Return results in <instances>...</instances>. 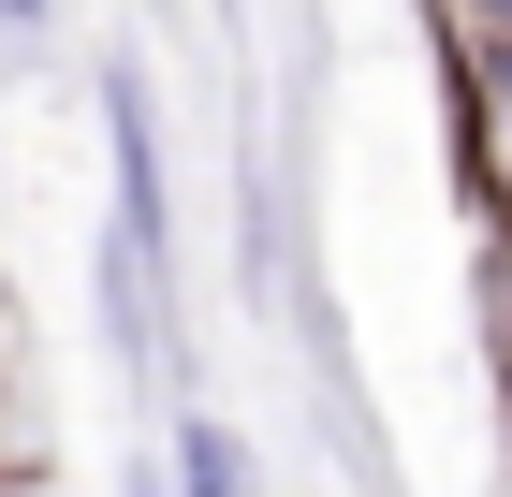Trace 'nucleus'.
<instances>
[{
    "label": "nucleus",
    "instance_id": "f257e3e1",
    "mask_svg": "<svg viewBox=\"0 0 512 497\" xmlns=\"http://www.w3.org/2000/svg\"><path fill=\"white\" fill-rule=\"evenodd\" d=\"M454 117H469L483 205H498V234H512V59H498V44H469V30H454Z\"/></svg>",
    "mask_w": 512,
    "mask_h": 497
},
{
    "label": "nucleus",
    "instance_id": "f03ea898",
    "mask_svg": "<svg viewBox=\"0 0 512 497\" xmlns=\"http://www.w3.org/2000/svg\"><path fill=\"white\" fill-rule=\"evenodd\" d=\"M176 483H191V497H249V454H235V424H220V410L176 424Z\"/></svg>",
    "mask_w": 512,
    "mask_h": 497
},
{
    "label": "nucleus",
    "instance_id": "7ed1b4c3",
    "mask_svg": "<svg viewBox=\"0 0 512 497\" xmlns=\"http://www.w3.org/2000/svg\"><path fill=\"white\" fill-rule=\"evenodd\" d=\"M454 30H469V44H498V59H512V0H454Z\"/></svg>",
    "mask_w": 512,
    "mask_h": 497
},
{
    "label": "nucleus",
    "instance_id": "20e7f679",
    "mask_svg": "<svg viewBox=\"0 0 512 497\" xmlns=\"http://www.w3.org/2000/svg\"><path fill=\"white\" fill-rule=\"evenodd\" d=\"M44 15H59V0H0V30H44Z\"/></svg>",
    "mask_w": 512,
    "mask_h": 497
},
{
    "label": "nucleus",
    "instance_id": "39448f33",
    "mask_svg": "<svg viewBox=\"0 0 512 497\" xmlns=\"http://www.w3.org/2000/svg\"><path fill=\"white\" fill-rule=\"evenodd\" d=\"M132 497H161V483H132Z\"/></svg>",
    "mask_w": 512,
    "mask_h": 497
}]
</instances>
